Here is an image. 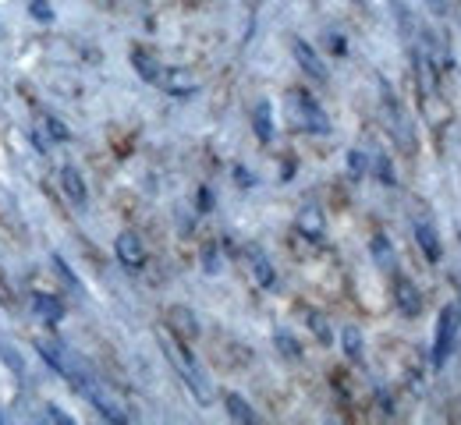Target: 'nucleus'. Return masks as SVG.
Wrapping results in <instances>:
<instances>
[{
  "label": "nucleus",
  "instance_id": "f257e3e1",
  "mask_svg": "<svg viewBox=\"0 0 461 425\" xmlns=\"http://www.w3.org/2000/svg\"><path fill=\"white\" fill-rule=\"evenodd\" d=\"M209 354H213V361H217L224 372H238V369H245L252 361V351L241 347V344H234V341H213L209 344Z\"/></svg>",
  "mask_w": 461,
  "mask_h": 425
},
{
  "label": "nucleus",
  "instance_id": "f03ea898",
  "mask_svg": "<svg viewBox=\"0 0 461 425\" xmlns=\"http://www.w3.org/2000/svg\"><path fill=\"white\" fill-rule=\"evenodd\" d=\"M167 329L174 333L181 344L199 341V323H195V316L184 309V305H171V309H167Z\"/></svg>",
  "mask_w": 461,
  "mask_h": 425
},
{
  "label": "nucleus",
  "instance_id": "7ed1b4c3",
  "mask_svg": "<svg viewBox=\"0 0 461 425\" xmlns=\"http://www.w3.org/2000/svg\"><path fill=\"white\" fill-rule=\"evenodd\" d=\"M114 252H117L121 262L132 266V269H139V266L146 262V245H142V237H139L135 230H121L117 241H114Z\"/></svg>",
  "mask_w": 461,
  "mask_h": 425
},
{
  "label": "nucleus",
  "instance_id": "20e7f679",
  "mask_svg": "<svg viewBox=\"0 0 461 425\" xmlns=\"http://www.w3.org/2000/svg\"><path fill=\"white\" fill-rule=\"evenodd\" d=\"M454 329H458V309H444V316H440V326H437V347H433V361H437V369L444 365V361H447V354H451Z\"/></svg>",
  "mask_w": 461,
  "mask_h": 425
},
{
  "label": "nucleus",
  "instance_id": "39448f33",
  "mask_svg": "<svg viewBox=\"0 0 461 425\" xmlns=\"http://www.w3.org/2000/svg\"><path fill=\"white\" fill-rule=\"evenodd\" d=\"M394 301H397V309H401L405 316H419V312H422V298H419L415 284L405 280V277L394 280Z\"/></svg>",
  "mask_w": 461,
  "mask_h": 425
},
{
  "label": "nucleus",
  "instance_id": "423d86ee",
  "mask_svg": "<svg viewBox=\"0 0 461 425\" xmlns=\"http://www.w3.org/2000/svg\"><path fill=\"white\" fill-rule=\"evenodd\" d=\"M291 100L298 103V125L313 128V132H323V128H327V117L320 114V107H316L309 96H305V93H295Z\"/></svg>",
  "mask_w": 461,
  "mask_h": 425
},
{
  "label": "nucleus",
  "instance_id": "0eeeda50",
  "mask_svg": "<svg viewBox=\"0 0 461 425\" xmlns=\"http://www.w3.org/2000/svg\"><path fill=\"white\" fill-rule=\"evenodd\" d=\"M295 57H298V64H302V71H305V75H313L316 82H323V78H327V68H323V60L316 57V50H313L309 43L295 39Z\"/></svg>",
  "mask_w": 461,
  "mask_h": 425
},
{
  "label": "nucleus",
  "instance_id": "6e6552de",
  "mask_svg": "<svg viewBox=\"0 0 461 425\" xmlns=\"http://www.w3.org/2000/svg\"><path fill=\"white\" fill-rule=\"evenodd\" d=\"M157 82L167 89V93H174V96H184V93H192V89H195V78L189 75V71H160L157 75Z\"/></svg>",
  "mask_w": 461,
  "mask_h": 425
},
{
  "label": "nucleus",
  "instance_id": "1a4fd4ad",
  "mask_svg": "<svg viewBox=\"0 0 461 425\" xmlns=\"http://www.w3.org/2000/svg\"><path fill=\"white\" fill-rule=\"evenodd\" d=\"M415 241H419V248H422V255H426L429 262H440V237H437L433 227H429V224H419V227H415Z\"/></svg>",
  "mask_w": 461,
  "mask_h": 425
},
{
  "label": "nucleus",
  "instance_id": "9d476101",
  "mask_svg": "<svg viewBox=\"0 0 461 425\" xmlns=\"http://www.w3.org/2000/svg\"><path fill=\"white\" fill-rule=\"evenodd\" d=\"M60 185H64V192H68V199H71V202L85 206V181L78 177V170H75V167H64V170H60Z\"/></svg>",
  "mask_w": 461,
  "mask_h": 425
},
{
  "label": "nucleus",
  "instance_id": "9b49d317",
  "mask_svg": "<svg viewBox=\"0 0 461 425\" xmlns=\"http://www.w3.org/2000/svg\"><path fill=\"white\" fill-rule=\"evenodd\" d=\"M298 230L309 234V237H320V234H323V212H320L316 206H309V209L298 217Z\"/></svg>",
  "mask_w": 461,
  "mask_h": 425
},
{
  "label": "nucleus",
  "instance_id": "f8f14e48",
  "mask_svg": "<svg viewBox=\"0 0 461 425\" xmlns=\"http://www.w3.org/2000/svg\"><path fill=\"white\" fill-rule=\"evenodd\" d=\"M224 404H227V411H231V418L234 422H256V411L245 404L238 393H224Z\"/></svg>",
  "mask_w": 461,
  "mask_h": 425
},
{
  "label": "nucleus",
  "instance_id": "ddd939ff",
  "mask_svg": "<svg viewBox=\"0 0 461 425\" xmlns=\"http://www.w3.org/2000/svg\"><path fill=\"white\" fill-rule=\"evenodd\" d=\"M36 312H40L43 319H50V323H57L60 316H64L60 301H57V298H50V294H36Z\"/></svg>",
  "mask_w": 461,
  "mask_h": 425
},
{
  "label": "nucleus",
  "instance_id": "4468645a",
  "mask_svg": "<svg viewBox=\"0 0 461 425\" xmlns=\"http://www.w3.org/2000/svg\"><path fill=\"white\" fill-rule=\"evenodd\" d=\"M252 273H256V280H259V287H273L277 284V277H273V266L259 255V252H252Z\"/></svg>",
  "mask_w": 461,
  "mask_h": 425
},
{
  "label": "nucleus",
  "instance_id": "2eb2a0df",
  "mask_svg": "<svg viewBox=\"0 0 461 425\" xmlns=\"http://www.w3.org/2000/svg\"><path fill=\"white\" fill-rule=\"evenodd\" d=\"M132 60H135V68L142 71V78H149V82H153V78L160 75V71H157V64L149 60V53H146V50H135V53H132Z\"/></svg>",
  "mask_w": 461,
  "mask_h": 425
},
{
  "label": "nucleus",
  "instance_id": "dca6fc26",
  "mask_svg": "<svg viewBox=\"0 0 461 425\" xmlns=\"http://www.w3.org/2000/svg\"><path fill=\"white\" fill-rule=\"evenodd\" d=\"M256 132H259V138H263V142H270V138H273V132H270V107H266V103H259V107H256Z\"/></svg>",
  "mask_w": 461,
  "mask_h": 425
},
{
  "label": "nucleus",
  "instance_id": "f3484780",
  "mask_svg": "<svg viewBox=\"0 0 461 425\" xmlns=\"http://www.w3.org/2000/svg\"><path fill=\"white\" fill-rule=\"evenodd\" d=\"M345 351H348L351 358H358V354H362V337H358V329H355V326H348V329H345Z\"/></svg>",
  "mask_w": 461,
  "mask_h": 425
},
{
  "label": "nucleus",
  "instance_id": "a211bd4d",
  "mask_svg": "<svg viewBox=\"0 0 461 425\" xmlns=\"http://www.w3.org/2000/svg\"><path fill=\"white\" fill-rule=\"evenodd\" d=\"M43 125H46V132H50V135H53L57 142H64V138H68V128L60 125V120H57L53 114H46V117H43Z\"/></svg>",
  "mask_w": 461,
  "mask_h": 425
},
{
  "label": "nucleus",
  "instance_id": "6ab92c4d",
  "mask_svg": "<svg viewBox=\"0 0 461 425\" xmlns=\"http://www.w3.org/2000/svg\"><path fill=\"white\" fill-rule=\"evenodd\" d=\"M0 305H15V287H11L4 269H0Z\"/></svg>",
  "mask_w": 461,
  "mask_h": 425
},
{
  "label": "nucleus",
  "instance_id": "aec40b11",
  "mask_svg": "<svg viewBox=\"0 0 461 425\" xmlns=\"http://www.w3.org/2000/svg\"><path fill=\"white\" fill-rule=\"evenodd\" d=\"M373 248H376V259H380V262L387 266V262H390V259H387V255H390V248H387V241H376V245H373Z\"/></svg>",
  "mask_w": 461,
  "mask_h": 425
}]
</instances>
